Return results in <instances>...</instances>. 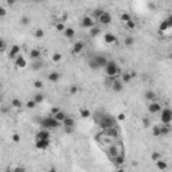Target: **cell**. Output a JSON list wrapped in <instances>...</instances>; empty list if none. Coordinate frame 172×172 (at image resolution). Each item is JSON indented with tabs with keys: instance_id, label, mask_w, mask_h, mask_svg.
Here are the masks:
<instances>
[{
	"instance_id": "40",
	"label": "cell",
	"mask_w": 172,
	"mask_h": 172,
	"mask_svg": "<svg viewBox=\"0 0 172 172\" xmlns=\"http://www.w3.org/2000/svg\"><path fill=\"white\" fill-rule=\"evenodd\" d=\"M11 140H12V143H15V144H18V143H20L22 136H20L19 133H14L12 136H11Z\"/></svg>"
},
{
	"instance_id": "3",
	"label": "cell",
	"mask_w": 172,
	"mask_h": 172,
	"mask_svg": "<svg viewBox=\"0 0 172 172\" xmlns=\"http://www.w3.org/2000/svg\"><path fill=\"white\" fill-rule=\"evenodd\" d=\"M104 70H105V74L109 78H114L121 75V70H120V67L117 66V63L114 61H109L106 63V66L104 67Z\"/></svg>"
},
{
	"instance_id": "45",
	"label": "cell",
	"mask_w": 172,
	"mask_h": 172,
	"mask_svg": "<svg viewBox=\"0 0 172 172\" xmlns=\"http://www.w3.org/2000/svg\"><path fill=\"white\" fill-rule=\"evenodd\" d=\"M51 59H53V62H61V59H62V54L61 53H54L53 56H51Z\"/></svg>"
},
{
	"instance_id": "35",
	"label": "cell",
	"mask_w": 172,
	"mask_h": 172,
	"mask_svg": "<svg viewBox=\"0 0 172 172\" xmlns=\"http://www.w3.org/2000/svg\"><path fill=\"white\" fill-rule=\"evenodd\" d=\"M36 105H38V102H36L34 98L26 102V108H27V109H35V108H36Z\"/></svg>"
},
{
	"instance_id": "53",
	"label": "cell",
	"mask_w": 172,
	"mask_h": 172,
	"mask_svg": "<svg viewBox=\"0 0 172 172\" xmlns=\"http://www.w3.org/2000/svg\"><path fill=\"white\" fill-rule=\"evenodd\" d=\"M125 118H127V116H125V113H120L118 116H117V120H118V121H124Z\"/></svg>"
},
{
	"instance_id": "20",
	"label": "cell",
	"mask_w": 172,
	"mask_h": 172,
	"mask_svg": "<svg viewBox=\"0 0 172 172\" xmlns=\"http://www.w3.org/2000/svg\"><path fill=\"white\" fill-rule=\"evenodd\" d=\"M47 78H49L50 82H54V84H55V82H58L61 79V74L58 73V71H51V73L47 75Z\"/></svg>"
},
{
	"instance_id": "25",
	"label": "cell",
	"mask_w": 172,
	"mask_h": 172,
	"mask_svg": "<svg viewBox=\"0 0 172 172\" xmlns=\"http://www.w3.org/2000/svg\"><path fill=\"white\" fill-rule=\"evenodd\" d=\"M100 34H101V28L97 27V26L91 27V28H90V32H89V35H90L91 38H97Z\"/></svg>"
},
{
	"instance_id": "38",
	"label": "cell",
	"mask_w": 172,
	"mask_h": 172,
	"mask_svg": "<svg viewBox=\"0 0 172 172\" xmlns=\"http://www.w3.org/2000/svg\"><path fill=\"white\" fill-rule=\"evenodd\" d=\"M42 66H43V62H40V61H36V62H34V63H32V70L38 71V70H40V69H42Z\"/></svg>"
},
{
	"instance_id": "6",
	"label": "cell",
	"mask_w": 172,
	"mask_h": 172,
	"mask_svg": "<svg viewBox=\"0 0 172 172\" xmlns=\"http://www.w3.org/2000/svg\"><path fill=\"white\" fill-rule=\"evenodd\" d=\"M124 82L121 81V78H118V77H114L113 78V82H112V90L113 91H116V93H121V91L124 90Z\"/></svg>"
},
{
	"instance_id": "34",
	"label": "cell",
	"mask_w": 172,
	"mask_h": 172,
	"mask_svg": "<svg viewBox=\"0 0 172 172\" xmlns=\"http://www.w3.org/2000/svg\"><path fill=\"white\" fill-rule=\"evenodd\" d=\"M55 30L58 32H63L65 30H66V26H65L63 22H58V23H55Z\"/></svg>"
},
{
	"instance_id": "27",
	"label": "cell",
	"mask_w": 172,
	"mask_h": 172,
	"mask_svg": "<svg viewBox=\"0 0 172 172\" xmlns=\"http://www.w3.org/2000/svg\"><path fill=\"white\" fill-rule=\"evenodd\" d=\"M79 116H81V118H90L91 113H90V110H89V109L81 108V109H79Z\"/></svg>"
},
{
	"instance_id": "42",
	"label": "cell",
	"mask_w": 172,
	"mask_h": 172,
	"mask_svg": "<svg viewBox=\"0 0 172 172\" xmlns=\"http://www.w3.org/2000/svg\"><path fill=\"white\" fill-rule=\"evenodd\" d=\"M34 35H35V38L42 39L43 36H45V31H43V28H38V30L34 32Z\"/></svg>"
},
{
	"instance_id": "24",
	"label": "cell",
	"mask_w": 172,
	"mask_h": 172,
	"mask_svg": "<svg viewBox=\"0 0 172 172\" xmlns=\"http://www.w3.org/2000/svg\"><path fill=\"white\" fill-rule=\"evenodd\" d=\"M40 55H42L40 50H38V49L30 50V58H31V59H39V58H40Z\"/></svg>"
},
{
	"instance_id": "47",
	"label": "cell",
	"mask_w": 172,
	"mask_h": 172,
	"mask_svg": "<svg viewBox=\"0 0 172 172\" xmlns=\"http://www.w3.org/2000/svg\"><path fill=\"white\" fill-rule=\"evenodd\" d=\"M20 24L22 26H28L30 24V18H28V16H22L20 18Z\"/></svg>"
},
{
	"instance_id": "57",
	"label": "cell",
	"mask_w": 172,
	"mask_h": 172,
	"mask_svg": "<svg viewBox=\"0 0 172 172\" xmlns=\"http://www.w3.org/2000/svg\"><path fill=\"white\" fill-rule=\"evenodd\" d=\"M149 8H151L152 11H155V10H156V4H155V3H151V4H149Z\"/></svg>"
},
{
	"instance_id": "9",
	"label": "cell",
	"mask_w": 172,
	"mask_h": 172,
	"mask_svg": "<svg viewBox=\"0 0 172 172\" xmlns=\"http://www.w3.org/2000/svg\"><path fill=\"white\" fill-rule=\"evenodd\" d=\"M162 104L157 101H151L149 102V105H148V112L151 113V114H156V113H160L162 112Z\"/></svg>"
},
{
	"instance_id": "37",
	"label": "cell",
	"mask_w": 172,
	"mask_h": 172,
	"mask_svg": "<svg viewBox=\"0 0 172 172\" xmlns=\"http://www.w3.org/2000/svg\"><path fill=\"white\" fill-rule=\"evenodd\" d=\"M34 100H35L38 104H42V102L45 101V94H43V93H36V94L34 95Z\"/></svg>"
},
{
	"instance_id": "13",
	"label": "cell",
	"mask_w": 172,
	"mask_h": 172,
	"mask_svg": "<svg viewBox=\"0 0 172 172\" xmlns=\"http://www.w3.org/2000/svg\"><path fill=\"white\" fill-rule=\"evenodd\" d=\"M15 66L18 67V69H24V67H27V59L22 54H19L16 56V59H15Z\"/></svg>"
},
{
	"instance_id": "50",
	"label": "cell",
	"mask_w": 172,
	"mask_h": 172,
	"mask_svg": "<svg viewBox=\"0 0 172 172\" xmlns=\"http://www.w3.org/2000/svg\"><path fill=\"white\" fill-rule=\"evenodd\" d=\"M10 171L11 172H24L26 168H24V167H20V165H19V167H15V168H10Z\"/></svg>"
},
{
	"instance_id": "26",
	"label": "cell",
	"mask_w": 172,
	"mask_h": 172,
	"mask_svg": "<svg viewBox=\"0 0 172 172\" xmlns=\"http://www.w3.org/2000/svg\"><path fill=\"white\" fill-rule=\"evenodd\" d=\"M11 106L15 108V109H22L23 108V102H22L19 98H12L11 100Z\"/></svg>"
},
{
	"instance_id": "11",
	"label": "cell",
	"mask_w": 172,
	"mask_h": 172,
	"mask_svg": "<svg viewBox=\"0 0 172 172\" xmlns=\"http://www.w3.org/2000/svg\"><path fill=\"white\" fill-rule=\"evenodd\" d=\"M19 54H20V47H19L18 45H12V46H11L10 51H8V58L12 59V61H15Z\"/></svg>"
},
{
	"instance_id": "51",
	"label": "cell",
	"mask_w": 172,
	"mask_h": 172,
	"mask_svg": "<svg viewBox=\"0 0 172 172\" xmlns=\"http://www.w3.org/2000/svg\"><path fill=\"white\" fill-rule=\"evenodd\" d=\"M63 130H65V133H67V134L74 133V128H70V127H63Z\"/></svg>"
},
{
	"instance_id": "33",
	"label": "cell",
	"mask_w": 172,
	"mask_h": 172,
	"mask_svg": "<svg viewBox=\"0 0 172 172\" xmlns=\"http://www.w3.org/2000/svg\"><path fill=\"white\" fill-rule=\"evenodd\" d=\"M124 45L127 46V47L133 46L134 45V38L133 36H125V39H124Z\"/></svg>"
},
{
	"instance_id": "12",
	"label": "cell",
	"mask_w": 172,
	"mask_h": 172,
	"mask_svg": "<svg viewBox=\"0 0 172 172\" xmlns=\"http://www.w3.org/2000/svg\"><path fill=\"white\" fill-rule=\"evenodd\" d=\"M50 147V140H35V148L39 151H46Z\"/></svg>"
},
{
	"instance_id": "55",
	"label": "cell",
	"mask_w": 172,
	"mask_h": 172,
	"mask_svg": "<svg viewBox=\"0 0 172 172\" xmlns=\"http://www.w3.org/2000/svg\"><path fill=\"white\" fill-rule=\"evenodd\" d=\"M6 14H7V10H6L4 7H1V8H0V16H1V18H4V16H6Z\"/></svg>"
},
{
	"instance_id": "44",
	"label": "cell",
	"mask_w": 172,
	"mask_h": 172,
	"mask_svg": "<svg viewBox=\"0 0 172 172\" xmlns=\"http://www.w3.org/2000/svg\"><path fill=\"white\" fill-rule=\"evenodd\" d=\"M141 123H143V127L144 128H151V120L148 118V117H143Z\"/></svg>"
},
{
	"instance_id": "4",
	"label": "cell",
	"mask_w": 172,
	"mask_h": 172,
	"mask_svg": "<svg viewBox=\"0 0 172 172\" xmlns=\"http://www.w3.org/2000/svg\"><path fill=\"white\" fill-rule=\"evenodd\" d=\"M160 121L162 124H171L172 123V109L164 108L160 112Z\"/></svg>"
},
{
	"instance_id": "48",
	"label": "cell",
	"mask_w": 172,
	"mask_h": 172,
	"mask_svg": "<svg viewBox=\"0 0 172 172\" xmlns=\"http://www.w3.org/2000/svg\"><path fill=\"white\" fill-rule=\"evenodd\" d=\"M69 93H70L71 95L77 94V93H78V86H77V85H71L70 89H69Z\"/></svg>"
},
{
	"instance_id": "46",
	"label": "cell",
	"mask_w": 172,
	"mask_h": 172,
	"mask_svg": "<svg viewBox=\"0 0 172 172\" xmlns=\"http://www.w3.org/2000/svg\"><path fill=\"white\" fill-rule=\"evenodd\" d=\"M89 67H90L91 70H97V69H98V66H97V63H95V61L93 59V58H91L90 61H89Z\"/></svg>"
},
{
	"instance_id": "23",
	"label": "cell",
	"mask_w": 172,
	"mask_h": 172,
	"mask_svg": "<svg viewBox=\"0 0 172 172\" xmlns=\"http://www.w3.org/2000/svg\"><path fill=\"white\" fill-rule=\"evenodd\" d=\"M112 162L114 163L117 167H118V165H123V164H124V162H125V157H124V155H123V153H120V155H117L116 157H113V159H112Z\"/></svg>"
},
{
	"instance_id": "22",
	"label": "cell",
	"mask_w": 172,
	"mask_h": 172,
	"mask_svg": "<svg viewBox=\"0 0 172 172\" xmlns=\"http://www.w3.org/2000/svg\"><path fill=\"white\" fill-rule=\"evenodd\" d=\"M62 34H63L65 38H67V39H73L74 36H75V31H74V28H71V27H66V30H65Z\"/></svg>"
},
{
	"instance_id": "21",
	"label": "cell",
	"mask_w": 172,
	"mask_h": 172,
	"mask_svg": "<svg viewBox=\"0 0 172 172\" xmlns=\"http://www.w3.org/2000/svg\"><path fill=\"white\" fill-rule=\"evenodd\" d=\"M120 78H121V81L124 82V84H130L132 82V79H133V75L130 73H123L121 75H120Z\"/></svg>"
},
{
	"instance_id": "29",
	"label": "cell",
	"mask_w": 172,
	"mask_h": 172,
	"mask_svg": "<svg viewBox=\"0 0 172 172\" xmlns=\"http://www.w3.org/2000/svg\"><path fill=\"white\" fill-rule=\"evenodd\" d=\"M167 30H169V26H168V23H167V20H163L162 23L159 24V32L163 34V32H165Z\"/></svg>"
},
{
	"instance_id": "10",
	"label": "cell",
	"mask_w": 172,
	"mask_h": 172,
	"mask_svg": "<svg viewBox=\"0 0 172 172\" xmlns=\"http://www.w3.org/2000/svg\"><path fill=\"white\" fill-rule=\"evenodd\" d=\"M50 137H51V134H50V130L42 128V129H39L38 132H36L35 140H50Z\"/></svg>"
},
{
	"instance_id": "17",
	"label": "cell",
	"mask_w": 172,
	"mask_h": 172,
	"mask_svg": "<svg viewBox=\"0 0 172 172\" xmlns=\"http://www.w3.org/2000/svg\"><path fill=\"white\" fill-rule=\"evenodd\" d=\"M104 40H105V43H108V45H114V43L117 42V38L113 34H110V32H106L105 35H104Z\"/></svg>"
},
{
	"instance_id": "8",
	"label": "cell",
	"mask_w": 172,
	"mask_h": 172,
	"mask_svg": "<svg viewBox=\"0 0 172 172\" xmlns=\"http://www.w3.org/2000/svg\"><path fill=\"white\" fill-rule=\"evenodd\" d=\"M81 26H82V28H91L95 26V20L93 19V16L85 15L84 18L81 19Z\"/></svg>"
},
{
	"instance_id": "1",
	"label": "cell",
	"mask_w": 172,
	"mask_h": 172,
	"mask_svg": "<svg viewBox=\"0 0 172 172\" xmlns=\"http://www.w3.org/2000/svg\"><path fill=\"white\" fill-rule=\"evenodd\" d=\"M94 121L98 124V127L101 129H109V128L116 127V118L105 112H95Z\"/></svg>"
},
{
	"instance_id": "31",
	"label": "cell",
	"mask_w": 172,
	"mask_h": 172,
	"mask_svg": "<svg viewBox=\"0 0 172 172\" xmlns=\"http://www.w3.org/2000/svg\"><path fill=\"white\" fill-rule=\"evenodd\" d=\"M54 117H55L56 120H58V121H59V123H63V120L66 118L67 117V114L66 113L63 112V110H59V112L56 113V114H54Z\"/></svg>"
},
{
	"instance_id": "5",
	"label": "cell",
	"mask_w": 172,
	"mask_h": 172,
	"mask_svg": "<svg viewBox=\"0 0 172 172\" xmlns=\"http://www.w3.org/2000/svg\"><path fill=\"white\" fill-rule=\"evenodd\" d=\"M101 26H109L110 23L113 22V16L110 12H108V11H104L102 12V15L98 18V20H97Z\"/></svg>"
},
{
	"instance_id": "2",
	"label": "cell",
	"mask_w": 172,
	"mask_h": 172,
	"mask_svg": "<svg viewBox=\"0 0 172 172\" xmlns=\"http://www.w3.org/2000/svg\"><path fill=\"white\" fill-rule=\"evenodd\" d=\"M61 124L58 120L55 118L54 116H49L45 117V118L40 120V128H45V129H58L61 127Z\"/></svg>"
},
{
	"instance_id": "54",
	"label": "cell",
	"mask_w": 172,
	"mask_h": 172,
	"mask_svg": "<svg viewBox=\"0 0 172 172\" xmlns=\"http://www.w3.org/2000/svg\"><path fill=\"white\" fill-rule=\"evenodd\" d=\"M59 110H61V109L58 108V106H54V108H51V114L54 116V114H56V113L59 112Z\"/></svg>"
},
{
	"instance_id": "41",
	"label": "cell",
	"mask_w": 172,
	"mask_h": 172,
	"mask_svg": "<svg viewBox=\"0 0 172 172\" xmlns=\"http://www.w3.org/2000/svg\"><path fill=\"white\" fill-rule=\"evenodd\" d=\"M32 86L35 89H43L45 88V84H43V81H40V79H36V81H34Z\"/></svg>"
},
{
	"instance_id": "43",
	"label": "cell",
	"mask_w": 172,
	"mask_h": 172,
	"mask_svg": "<svg viewBox=\"0 0 172 172\" xmlns=\"http://www.w3.org/2000/svg\"><path fill=\"white\" fill-rule=\"evenodd\" d=\"M152 134H153L155 137H160V127H159V125L152 127Z\"/></svg>"
},
{
	"instance_id": "16",
	"label": "cell",
	"mask_w": 172,
	"mask_h": 172,
	"mask_svg": "<svg viewBox=\"0 0 172 172\" xmlns=\"http://www.w3.org/2000/svg\"><path fill=\"white\" fill-rule=\"evenodd\" d=\"M172 132V127L169 124H163L162 127H160V137L162 136H167Z\"/></svg>"
},
{
	"instance_id": "52",
	"label": "cell",
	"mask_w": 172,
	"mask_h": 172,
	"mask_svg": "<svg viewBox=\"0 0 172 172\" xmlns=\"http://www.w3.org/2000/svg\"><path fill=\"white\" fill-rule=\"evenodd\" d=\"M165 20H167V23H168L169 28H172V14H171V15H168V16H167V19H165Z\"/></svg>"
},
{
	"instance_id": "58",
	"label": "cell",
	"mask_w": 172,
	"mask_h": 172,
	"mask_svg": "<svg viewBox=\"0 0 172 172\" xmlns=\"http://www.w3.org/2000/svg\"><path fill=\"white\" fill-rule=\"evenodd\" d=\"M35 3H42V1H45V0H34Z\"/></svg>"
},
{
	"instance_id": "36",
	"label": "cell",
	"mask_w": 172,
	"mask_h": 172,
	"mask_svg": "<svg viewBox=\"0 0 172 172\" xmlns=\"http://www.w3.org/2000/svg\"><path fill=\"white\" fill-rule=\"evenodd\" d=\"M124 24H125V27H127L128 30H134V28H136V22H134L133 19L128 20L127 23H124Z\"/></svg>"
},
{
	"instance_id": "28",
	"label": "cell",
	"mask_w": 172,
	"mask_h": 172,
	"mask_svg": "<svg viewBox=\"0 0 172 172\" xmlns=\"http://www.w3.org/2000/svg\"><path fill=\"white\" fill-rule=\"evenodd\" d=\"M156 167H157V169H162V171H164V169L168 168V164H167V162H164L163 159H160V160H157V162H156Z\"/></svg>"
},
{
	"instance_id": "7",
	"label": "cell",
	"mask_w": 172,
	"mask_h": 172,
	"mask_svg": "<svg viewBox=\"0 0 172 172\" xmlns=\"http://www.w3.org/2000/svg\"><path fill=\"white\" fill-rule=\"evenodd\" d=\"M102 134L109 137V139H112V140H114V139H118L120 132L116 127H113V128H109V129H102Z\"/></svg>"
},
{
	"instance_id": "49",
	"label": "cell",
	"mask_w": 172,
	"mask_h": 172,
	"mask_svg": "<svg viewBox=\"0 0 172 172\" xmlns=\"http://www.w3.org/2000/svg\"><path fill=\"white\" fill-rule=\"evenodd\" d=\"M6 50H7L6 40H4V39H1V40H0V53H6Z\"/></svg>"
},
{
	"instance_id": "30",
	"label": "cell",
	"mask_w": 172,
	"mask_h": 172,
	"mask_svg": "<svg viewBox=\"0 0 172 172\" xmlns=\"http://www.w3.org/2000/svg\"><path fill=\"white\" fill-rule=\"evenodd\" d=\"M102 12H104V10H101V8H94L93 12H91V16H93L94 20H98V18L102 15Z\"/></svg>"
},
{
	"instance_id": "19",
	"label": "cell",
	"mask_w": 172,
	"mask_h": 172,
	"mask_svg": "<svg viewBox=\"0 0 172 172\" xmlns=\"http://www.w3.org/2000/svg\"><path fill=\"white\" fill-rule=\"evenodd\" d=\"M62 125H63V127L75 128V125H77V123H75V120H74L73 117H69V116H67L66 118L63 120V123H62Z\"/></svg>"
},
{
	"instance_id": "18",
	"label": "cell",
	"mask_w": 172,
	"mask_h": 172,
	"mask_svg": "<svg viewBox=\"0 0 172 172\" xmlns=\"http://www.w3.org/2000/svg\"><path fill=\"white\" fill-rule=\"evenodd\" d=\"M144 97H145V100H147V101H156V98H157V94H156V93H155L153 90H147L144 93Z\"/></svg>"
},
{
	"instance_id": "15",
	"label": "cell",
	"mask_w": 172,
	"mask_h": 172,
	"mask_svg": "<svg viewBox=\"0 0 172 172\" xmlns=\"http://www.w3.org/2000/svg\"><path fill=\"white\" fill-rule=\"evenodd\" d=\"M84 49H85V45H84V42H75L73 45V50H71V53L74 54V55H77V54H81L82 51H84Z\"/></svg>"
},
{
	"instance_id": "14",
	"label": "cell",
	"mask_w": 172,
	"mask_h": 172,
	"mask_svg": "<svg viewBox=\"0 0 172 172\" xmlns=\"http://www.w3.org/2000/svg\"><path fill=\"white\" fill-rule=\"evenodd\" d=\"M93 59L95 61V63H97V66H98V69H104V67L106 66V63H108L109 61L106 59L104 55H95Z\"/></svg>"
},
{
	"instance_id": "56",
	"label": "cell",
	"mask_w": 172,
	"mask_h": 172,
	"mask_svg": "<svg viewBox=\"0 0 172 172\" xmlns=\"http://www.w3.org/2000/svg\"><path fill=\"white\" fill-rule=\"evenodd\" d=\"M6 1H7V4L8 6H11V7L15 6V3H16V0H6Z\"/></svg>"
},
{
	"instance_id": "39",
	"label": "cell",
	"mask_w": 172,
	"mask_h": 172,
	"mask_svg": "<svg viewBox=\"0 0 172 172\" xmlns=\"http://www.w3.org/2000/svg\"><path fill=\"white\" fill-rule=\"evenodd\" d=\"M120 19H121V22H123V23H127L128 20H130V19H132V16H130L128 12H124V14H121Z\"/></svg>"
},
{
	"instance_id": "32",
	"label": "cell",
	"mask_w": 172,
	"mask_h": 172,
	"mask_svg": "<svg viewBox=\"0 0 172 172\" xmlns=\"http://www.w3.org/2000/svg\"><path fill=\"white\" fill-rule=\"evenodd\" d=\"M160 159H162V153H160V152H157V151H153L151 153V160L152 162H157V160H160Z\"/></svg>"
}]
</instances>
